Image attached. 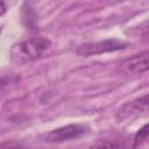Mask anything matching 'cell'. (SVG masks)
Masks as SVG:
<instances>
[{"mask_svg":"<svg viewBox=\"0 0 149 149\" xmlns=\"http://www.w3.org/2000/svg\"><path fill=\"white\" fill-rule=\"evenodd\" d=\"M127 47V43L123 41L119 40H104L99 42H93V43H85L80 45L77 49V55L88 57V56H94V55H100L105 52H113L118 50H122Z\"/></svg>","mask_w":149,"mask_h":149,"instance_id":"7a4b0ae2","label":"cell"},{"mask_svg":"<svg viewBox=\"0 0 149 149\" xmlns=\"http://www.w3.org/2000/svg\"><path fill=\"white\" fill-rule=\"evenodd\" d=\"M88 133V128L84 125H68L59 127L57 129H54L49 132L44 141L47 142H64V141H71V140H77L85 134Z\"/></svg>","mask_w":149,"mask_h":149,"instance_id":"3957f363","label":"cell"},{"mask_svg":"<svg viewBox=\"0 0 149 149\" xmlns=\"http://www.w3.org/2000/svg\"><path fill=\"white\" fill-rule=\"evenodd\" d=\"M149 112V94L136 98L125 104L116 113V120L122 122L125 120L134 119L139 115Z\"/></svg>","mask_w":149,"mask_h":149,"instance_id":"277c9868","label":"cell"},{"mask_svg":"<svg viewBox=\"0 0 149 149\" xmlns=\"http://www.w3.org/2000/svg\"><path fill=\"white\" fill-rule=\"evenodd\" d=\"M51 48V41L43 36L27 38L15 44L10 50V59L17 65H23L43 57Z\"/></svg>","mask_w":149,"mask_h":149,"instance_id":"6da1fadb","label":"cell"},{"mask_svg":"<svg viewBox=\"0 0 149 149\" xmlns=\"http://www.w3.org/2000/svg\"><path fill=\"white\" fill-rule=\"evenodd\" d=\"M146 142H149V123L141 127L134 136V146L135 147L141 146Z\"/></svg>","mask_w":149,"mask_h":149,"instance_id":"8992f818","label":"cell"},{"mask_svg":"<svg viewBox=\"0 0 149 149\" xmlns=\"http://www.w3.org/2000/svg\"><path fill=\"white\" fill-rule=\"evenodd\" d=\"M118 71L122 74H141L149 71V51L134 55L118 65Z\"/></svg>","mask_w":149,"mask_h":149,"instance_id":"5b68a950","label":"cell"}]
</instances>
